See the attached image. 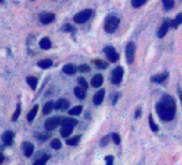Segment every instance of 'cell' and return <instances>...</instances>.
I'll use <instances>...</instances> for the list:
<instances>
[{
	"label": "cell",
	"mask_w": 182,
	"mask_h": 165,
	"mask_svg": "<svg viewBox=\"0 0 182 165\" xmlns=\"http://www.w3.org/2000/svg\"><path fill=\"white\" fill-rule=\"evenodd\" d=\"M156 113L163 121H171L176 115L175 99L168 95H164L156 104Z\"/></svg>",
	"instance_id": "obj_1"
},
{
	"label": "cell",
	"mask_w": 182,
	"mask_h": 165,
	"mask_svg": "<svg viewBox=\"0 0 182 165\" xmlns=\"http://www.w3.org/2000/svg\"><path fill=\"white\" fill-rule=\"evenodd\" d=\"M119 23H120V20H119L117 16L110 15L105 20L104 29H105V31H106V32H108V33L115 32V31L117 30V28H118Z\"/></svg>",
	"instance_id": "obj_2"
},
{
	"label": "cell",
	"mask_w": 182,
	"mask_h": 165,
	"mask_svg": "<svg viewBox=\"0 0 182 165\" xmlns=\"http://www.w3.org/2000/svg\"><path fill=\"white\" fill-rule=\"evenodd\" d=\"M91 16H92V10L86 9V10H83V11L78 12V13L74 16L73 20H74V22L77 23V24H84V23L87 22Z\"/></svg>",
	"instance_id": "obj_3"
},
{
	"label": "cell",
	"mask_w": 182,
	"mask_h": 165,
	"mask_svg": "<svg viewBox=\"0 0 182 165\" xmlns=\"http://www.w3.org/2000/svg\"><path fill=\"white\" fill-rule=\"evenodd\" d=\"M125 56H127V61L129 64H132L135 59V44L133 42H130L127 45L125 48Z\"/></svg>",
	"instance_id": "obj_4"
},
{
	"label": "cell",
	"mask_w": 182,
	"mask_h": 165,
	"mask_svg": "<svg viewBox=\"0 0 182 165\" xmlns=\"http://www.w3.org/2000/svg\"><path fill=\"white\" fill-rule=\"evenodd\" d=\"M62 118L60 117H53V118H49L48 120H46L45 122V130L47 131H53L54 129L57 128L59 124H61Z\"/></svg>",
	"instance_id": "obj_5"
},
{
	"label": "cell",
	"mask_w": 182,
	"mask_h": 165,
	"mask_svg": "<svg viewBox=\"0 0 182 165\" xmlns=\"http://www.w3.org/2000/svg\"><path fill=\"white\" fill-rule=\"evenodd\" d=\"M123 77V68L122 66H117L112 73V83L115 85H118L121 83Z\"/></svg>",
	"instance_id": "obj_6"
},
{
	"label": "cell",
	"mask_w": 182,
	"mask_h": 165,
	"mask_svg": "<svg viewBox=\"0 0 182 165\" xmlns=\"http://www.w3.org/2000/svg\"><path fill=\"white\" fill-rule=\"evenodd\" d=\"M104 53L106 54V57L110 62H116L119 59V54L116 52V49L112 46H106L104 48Z\"/></svg>",
	"instance_id": "obj_7"
},
{
	"label": "cell",
	"mask_w": 182,
	"mask_h": 165,
	"mask_svg": "<svg viewBox=\"0 0 182 165\" xmlns=\"http://www.w3.org/2000/svg\"><path fill=\"white\" fill-rule=\"evenodd\" d=\"M1 139H2L3 144H5V146H11L12 144H13V141H14V133L10 130L5 131V132L2 134Z\"/></svg>",
	"instance_id": "obj_8"
},
{
	"label": "cell",
	"mask_w": 182,
	"mask_h": 165,
	"mask_svg": "<svg viewBox=\"0 0 182 165\" xmlns=\"http://www.w3.org/2000/svg\"><path fill=\"white\" fill-rule=\"evenodd\" d=\"M169 28H170V20H164V23L161 25L160 29H159V31H158V37L160 38V39L164 38Z\"/></svg>",
	"instance_id": "obj_9"
},
{
	"label": "cell",
	"mask_w": 182,
	"mask_h": 165,
	"mask_svg": "<svg viewBox=\"0 0 182 165\" xmlns=\"http://www.w3.org/2000/svg\"><path fill=\"white\" fill-rule=\"evenodd\" d=\"M55 20V14L53 13H42L40 14V22L44 25H48Z\"/></svg>",
	"instance_id": "obj_10"
},
{
	"label": "cell",
	"mask_w": 182,
	"mask_h": 165,
	"mask_svg": "<svg viewBox=\"0 0 182 165\" xmlns=\"http://www.w3.org/2000/svg\"><path fill=\"white\" fill-rule=\"evenodd\" d=\"M22 148H23V151H24V154L25 156H27V158H30L31 156H32L33 153V145L31 143H29V142H24L22 145Z\"/></svg>",
	"instance_id": "obj_11"
},
{
	"label": "cell",
	"mask_w": 182,
	"mask_h": 165,
	"mask_svg": "<svg viewBox=\"0 0 182 165\" xmlns=\"http://www.w3.org/2000/svg\"><path fill=\"white\" fill-rule=\"evenodd\" d=\"M73 128H74V126H72V124H62L61 131H60L61 136L63 137L70 136V134L73 132Z\"/></svg>",
	"instance_id": "obj_12"
},
{
	"label": "cell",
	"mask_w": 182,
	"mask_h": 165,
	"mask_svg": "<svg viewBox=\"0 0 182 165\" xmlns=\"http://www.w3.org/2000/svg\"><path fill=\"white\" fill-rule=\"evenodd\" d=\"M104 95H105V91H104V89H101V90L98 91V92L95 93V97H93V103H95V105H100V104L103 102Z\"/></svg>",
	"instance_id": "obj_13"
},
{
	"label": "cell",
	"mask_w": 182,
	"mask_h": 165,
	"mask_svg": "<svg viewBox=\"0 0 182 165\" xmlns=\"http://www.w3.org/2000/svg\"><path fill=\"white\" fill-rule=\"evenodd\" d=\"M69 102L66 99H60L55 103V108L58 110H66L69 107Z\"/></svg>",
	"instance_id": "obj_14"
},
{
	"label": "cell",
	"mask_w": 182,
	"mask_h": 165,
	"mask_svg": "<svg viewBox=\"0 0 182 165\" xmlns=\"http://www.w3.org/2000/svg\"><path fill=\"white\" fill-rule=\"evenodd\" d=\"M102 84H103V76H102L101 74L95 75V76L92 77V79H91V85H92L93 87H95V88L101 87Z\"/></svg>",
	"instance_id": "obj_15"
},
{
	"label": "cell",
	"mask_w": 182,
	"mask_h": 165,
	"mask_svg": "<svg viewBox=\"0 0 182 165\" xmlns=\"http://www.w3.org/2000/svg\"><path fill=\"white\" fill-rule=\"evenodd\" d=\"M74 93H75V95L78 98V99L84 100V99H85V97H86V89L83 88L81 86L75 87V88H74Z\"/></svg>",
	"instance_id": "obj_16"
},
{
	"label": "cell",
	"mask_w": 182,
	"mask_h": 165,
	"mask_svg": "<svg viewBox=\"0 0 182 165\" xmlns=\"http://www.w3.org/2000/svg\"><path fill=\"white\" fill-rule=\"evenodd\" d=\"M167 77H168V73H162V74H159V75H155V76H152L151 81H153V83L161 84V83H163V81H164Z\"/></svg>",
	"instance_id": "obj_17"
},
{
	"label": "cell",
	"mask_w": 182,
	"mask_h": 165,
	"mask_svg": "<svg viewBox=\"0 0 182 165\" xmlns=\"http://www.w3.org/2000/svg\"><path fill=\"white\" fill-rule=\"evenodd\" d=\"M40 47L42 49H49L52 47V42L48 38H43L40 41Z\"/></svg>",
	"instance_id": "obj_18"
},
{
	"label": "cell",
	"mask_w": 182,
	"mask_h": 165,
	"mask_svg": "<svg viewBox=\"0 0 182 165\" xmlns=\"http://www.w3.org/2000/svg\"><path fill=\"white\" fill-rule=\"evenodd\" d=\"M62 71H63V73H66V74L72 75V74H75V73H76L77 69H76V66H73V64H66V66H63Z\"/></svg>",
	"instance_id": "obj_19"
},
{
	"label": "cell",
	"mask_w": 182,
	"mask_h": 165,
	"mask_svg": "<svg viewBox=\"0 0 182 165\" xmlns=\"http://www.w3.org/2000/svg\"><path fill=\"white\" fill-rule=\"evenodd\" d=\"M181 24H182V13H179L175 17V20H170V28H177Z\"/></svg>",
	"instance_id": "obj_20"
},
{
	"label": "cell",
	"mask_w": 182,
	"mask_h": 165,
	"mask_svg": "<svg viewBox=\"0 0 182 165\" xmlns=\"http://www.w3.org/2000/svg\"><path fill=\"white\" fill-rule=\"evenodd\" d=\"M37 66L42 69H48L53 66V61H52L51 59H43V60H41V61L37 62Z\"/></svg>",
	"instance_id": "obj_21"
},
{
	"label": "cell",
	"mask_w": 182,
	"mask_h": 165,
	"mask_svg": "<svg viewBox=\"0 0 182 165\" xmlns=\"http://www.w3.org/2000/svg\"><path fill=\"white\" fill-rule=\"evenodd\" d=\"M54 108H55V103H54L53 101L47 102V103L45 104V105H44V107H43V114L44 115L49 114V113H51Z\"/></svg>",
	"instance_id": "obj_22"
},
{
	"label": "cell",
	"mask_w": 182,
	"mask_h": 165,
	"mask_svg": "<svg viewBox=\"0 0 182 165\" xmlns=\"http://www.w3.org/2000/svg\"><path fill=\"white\" fill-rule=\"evenodd\" d=\"M49 158H51V156H49V154H44V156H40L37 160H35L34 162H33V164H34V165H43L49 160Z\"/></svg>",
	"instance_id": "obj_23"
},
{
	"label": "cell",
	"mask_w": 182,
	"mask_h": 165,
	"mask_svg": "<svg viewBox=\"0 0 182 165\" xmlns=\"http://www.w3.org/2000/svg\"><path fill=\"white\" fill-rule=\"evenodd\" d=\"M27 83H28V85L31 87L32 90H35L37 85V78L34 76H28L27 77Z\"/></svg>",
	"instance_id": "obj_24"
},
{
	"label": "cell",
	"mask_w": 182,
	"mask_h": 165,
	"mask_svg": "<svg viewBox=\"0 0 182 165\" xmlns=\"http://www.w3.org/2000/svg\"><path fill=\"white\" fill-rule=\"evenodd\" d=\"M37 109H39V106L34 105V106H33L32 109H31L30 112L28 113V115H27V120H28L29 122H31V121L34 119L35 115H37Z\"/></svg>",
	"instance_id": "obj_25"
},
{
	"label": "cell",
	"mask_w": 182,
	"mask_h": 165,
	"mask_svg": "<svg viewBox=\"0 0 182 165\" xmlns=\"http://www.w3.org/2000/svg\"><path fill=\"white\" fill-rule=\"evenodd\" d=\"M163 1V7L165 10H170L175 5V0H162Z\"/></svg>",
	"instance_id": "obj_26"
},
{
	"label": "cell",
	"mask_w": 182,
	"mask_h": 165,
	"mask_svg": "<svg viewBox=\"0 0 182 165\" xmlns=\"http://www.w3.org/2000/svg\"><path fill=\"white\" fill-rule=\"evenodd\" d=\"M78 121L76 119L73 118H62L61 124H72V126H76Z\"/></svg>",
	"instance_id": "obj_27"
},
{
	"label": "cell",
	"mask_w": 182,
	"mask_h": 165,
	"mask_svg": "<svg viewBox=\"0 0 182 165\" xmlns=\"http://www.w3.org/2000/svg\"><path fill=\"white\" fill-rule=\"evenodd\" d=\"M93 63H95V66H97V68H99V69H106L108 66L107 62H104V61H102V60H100V59L95 60V61H93Z\"/></svg>",
	"instance_id": "obj_28"
},
{
	"label": "cell",
	"mask_w": 182,
	"mask_h": 165,
	"mask_svg": "<svg viewBox=\"0 0 182 165\" xmlns=\"http://www.w3.org/2000/svg\"><path fill=\"white\" fill-rule=\"evenodd\" d=\"M81 110H83V107H81V106H75V107H73L72 109H70L69 114H70L71 116H77V115L80 114Z\"/></svg>",
	"instance_id": "obj_29"
},
{
	"label": "cell",
	"mask_w": 182,
	"mask_h": 165,
	"mask_svg": "<svg viewBox=\"0 0 182 165\" xmlns=\"http://www.w3.org/2000/svg\"><path fill=\"white\" fill-rule=\"evenodd\" d=\"M79 139H80V136H75V137H72V138L68 139L66 141V144H68L69 146H76L77 144L79 143Z\"/></svg>",
	"instance_id": "obj_30"
},
{
	"label": "cell",
	"mask_w": 182,
	"mask_h": 165,
	"mask_svg": "<svg viewBox=\"0 0 182 165\" xmlns=\"http://www.w3.org/2000/svg\"><path fill=\"white\" fill-rule=\"evenodd\" d=\"M51 147L53 148V149L55 150H59L60 148H61V142L59 141V139H53L51 143Z\"/></svg>",
	"instance_id": "obj_31"
},
{
	"label": "cell",
	"mask_w": 182,
	"mask_h": 165,
	"mask_svg": "<svg viewBox=\"0 0 182 165\" xmlns=\"http://www.w3.org/2000/svg\"><path fill=\"white\" fill-rule=\"evenodd\" d=\"M149 124H150V128H151V130L153 131V132H158L159 127H158V124L153 121V118H152L151 115L149 116Z\"/></svg>",
	"instance_id": "obj_32"
},
{
	"label": "cell",
	"mask_w": 182,
	"mask_h": 165,
	"mask_svg": "<svg viewBox=\"0 0 182 165\" xmlns=\"http://www.w3.org/2000/svg\"><path fill=\"white\" fill-rule=\"evenodd\" d=\"M146 2V0H132V5L134 8H139L141 5H144Z\"/></svg>",
	"instance_id": "obj_33"
},
{
	"label": "cell",
	"mask_w": 182,
	"mask_h": 165,
	"mask_svg": "<svg viewBox=\"0 0 182 165\" xmlns=\"http://www.w3.org/2000/svg\"><path fill=\"white\" fill-rule=\"evenodd\" d=\"M20 103H18L17 106H16V110L14 112L13 117H12V120L13 121L17 120V118L20 117Z\"/></svg>",
	"instance_id": "obj_34"
},
{
	"label": "cell",
	"mask_w": 182,
	"mask_h": 165,
	"mask_svg": "<svg viewBox=\"0 0 182 165\" xmlns=\"http://www.w3.org/2000/svg\"><path fill=\"white\" fill-rule=\"evenodd\" d=\"M78 84L80 85L83 88H85L86 90L88 89V83H87V81L84 78V77H79V78H78Z\"/></svg>",
	"instance_id": "obj_35"
},
{
	"label": "cell",
	"mask_w": 182,
	"mask_h": 165,
	"mask_svg": "<svg viewBox=\"0 0 182 165\" xmlns=\"http://www.w3.org/2000/svg\"><path fill=\"white\" fill-rule=\"evenodd\" d=\"M112 141H114L115 144H117V145H119L121 142V138H120V135L118 134V133H114V134L112 135Z\"/></svg>",
	"instance_id": "obj_36"
},
{
	"label": "cell",
	"mask_w": 182,
	"mask_h": 165,
	"mask_svg": "<svg viewBox=\"0 0 182 165\" xmlns=\"http://www.w3.org/2000/svg\"><path fill=\"white\" fill-rule=\"evenodd\" d=\"M78 71L79 72H89L90 68H89V66H87V64H81V66H78Z\"/></svg>",
	"instance_id": "obj_37"
},
{
	"label": "cell",
	"mask_w": 182,
	"mask_h": 165,
	"mask_svg": "<svg viewBox=\"0 0 182 165\" xmlns=\"http://www.w3.org/2000/svg\"><path fill=\"white\" fill-rule=\"evenodd\" d=\"M35 136L39 138V141H42V142H45L46 139H48L49 137V134H37Z\"/></svg>",
	"instance_id": "obj_38"
},
{
	"label": "cell",
	"mask_w": 182,
	"mask_h": 165,
	"mask_svg": "<svg viewBox=\"0 0 182 165\" xmlns=\"http://www.w3.org/2000/svg\"><path fill=\"white\" fill-rule=\"evenodd\" d=\"M105 162H106V164H112V162H114V156H107L105 158Z\"/></svg>",
	"instance_id": "obj_39"
},
{
	"label": "cell",
	"mask_w": 182,
	"mask_h": 165,
	"mask_svg": "<svg viewBox=\"0 0 182 165\" xmlns=\"http://www.w3.org/2000/svg\"><path fill=\"white\" fill-rule=\"evenodd\" d=\"M108 137L109 136H105V137H103V138L101 139V146H106L108 144V142H109V139H108Z\"/></svg>",
	"instance_id": "obj_40"
},
{
	"label": "cell",
	"mask_w": 182,
	"mask_h": 165,
	"mask_svg": "<svg viewBox=\"0 0 182 165\" xmlns=\"http://www.w3.org/2000/svg\"><path fill=\"white\" fill-rule=\"evenodd\" d=\"M63 30L64 31H73L74 29H73V27L71 26V25H66V26H64V28H63Z\"/></svg>",
	"instance_id": "obj_41"
},
{
	"label": "cell",
	"mask_w": 182,
	"mask_h": 165,
	"mask_svg": "<svg viewBox=\"0 0 182 165\" xmlns=\"http://www.w3.org/2000/svg\"><path fill=\"white\" fill-rule=\"evenodd\" d=\"M141 116V108H137V109H136L135 117H136V118H139Z\"/></svg>",
	"instance_id": "obj_42"
},
{
	"label": "cell",
	"mask_w": 182,
	"mask_h": 165,
	"mask_svg": "<svg viewBox=\"0 0 182 165\" xmlns=\"http://www.w3.org/2000/svg\"><path fill=\"white\" fill-rule=\"evenodd\" d=\"M3 161H5V156H3L2 154L0 153V164H1V163H2Z\"/></svg>",
	"instance_id": "obj_43"
},
{
	"label": "cell",
	"mask_w": 182,
	"mask_h": 165,
	"mask_svg": "<svg viewBox=\"0 0 182 165\" xmlns=\"http://www.w3.org/2000/svg\"><path fill=\"white\" fill-rule=\"evenodd\" d=\"M179 98H180V100H181V103H182V90L181 89H179Z\"/></svg>",
	"instance_id": "obj_44"
},
{
	"label": "cell",
	"mask_w": 182,
	"mask_h": 165,
	"mask_svg": "<svg viewBox=\"0 0 182 165\" xmlns=\"http://www.w3.org/2000/svg\"><path fill=\"white\" fill-rule=\"evenodd\" d=\"M1 2H3V0H0V3H1Z\"/></svg>",
	"instance_id": "obj_45"
}]
</instances>
